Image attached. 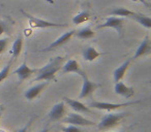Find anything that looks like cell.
<instances>
[{
  "instance_id": "obj_19",
  "label": "cell",
  "mask_w": 151,
  "mask_h": 132,
  "mask_svg": "<svg viewBox=\"0 0 151 132\" xmlns=\"http://www.w3.org/2000/svg\"><path fill=\"white\" fill-rule=\"evenodd\" d=\"M22 48H23V37L21 35H19L16 40L14 41L13 46H12V50H11V54H12V57H13V60H15L16 58L20 56L22 52Z\"/></svg>"
},
{
  "instance_id": "obj_9",
  "label": "cell",
  "mask_w": 151,
  "mask_h": 132,
  "mask_svg": "<svg viewBox=\"0 0 151 132\" xmlns=\"http://www.w3.org/2000/svg\"><path fill=\"white\" fill-rule=\"evenodd\" d=\"M75 33H76L75 30H70V31H68V32H65L64 34H62L61 36H59L56 40H54L50 46H48L47 48L42 49V52H49V51H52V50H54V49L60 48L61 46H63V44H65L66 42H68L69 40L71 39V37H73V35Z\"/></svg>"
},
{
  "instance_id": "obj_5",
  "label": "cell",
  "mask_w": 151,
  "mask_h": 132,
  "mask_svg": "<svg viewBox=\"0 0 151 132\" xmlns=\"http://www.w3.org/2000/svg\"><path fill=\"white\" fill-rule=\"evenodd\" d=\"M97 29H103V28H112L117 31L120 37L123 36V28H124V18L119 17H109L105 20V23L97 26Z\"/></svg>"
},
{
  "instance_id": "obj_31",
  "label": "cell",
  "mask_w": 151,
  "mask_h": 132,
  "mask_svg": "<svg viewBox=\"0 0 151 132\" xmlns=\"http://www.w3.org/2000/svg\"><path fill=\"white\" fill-rule=\"evenodd\" d=\"M1 116H2V109H0V120H1Z\"/></svg>"
},
{
  "instance_id": "obj_17",
  "label": "cell",
  "mask_w": 151,
  "mask_h": 132,
  "mask_svg": "<svg viewBox=\"0 0 151 132\" xmlns=\"http://www.w3.org/2000/svg\"><path fill=\"white\" fill-rule=\"evenodd\" d=\"M101 53H99L94 46H87L84 51H83V59L87 62H93L96 60L99 57L101 56Z\"/></svg>"
},
{
  "instance_id": "obj_26",
  "label": "cell",
  "mask_w": 151,
  "mask_h": 132,
  "mask_svg": "<svg viewBox=\"0 0 151 132\" xmlns=\"http://www.w3.org/2000/svg\"><path fill=\"white\" fill-rule=\"evenodd\" d=\"M5 32V28H4V24H3V22L0 20V36L2 35L3 33Z\"/></svg>"
},
{
  "instance_id": "obj_25",
  "label": "cell",
  "mask_w": 151,
  "mask_h": 132,
  "mask_svg": "<svg viewBox=\"0 0 151 132\" xmlns=\"http://www.w3.org/2000/svg\"><path fill=\"white\" fill-rule=\"evenodd\" d=\"M7 46V38H0V55L4 52Z\"/></svg>"
},
{
  "instance_id": "obj_14",
  "label": "cell",
  "mask_w": 151,
  "mask_h": 132,
  "mask_svg": "<svg viewBox=\"0 0 151 132\" xmlns=\"http://www.w3.org/2000/svg\"><path fill=\"white\" fill-rule=\"evenodd\" d=\"M48 86V82H42V83H40V84L35 85L33 87H30L29 89L25 91L24 93V97H25L27 100L31 101L33 99H35L36 97H38V95L44 91V89Z\"/></svg>"
},
{
  "instance_id": "obj_28",
  "label": "cell",
  "mask_w": 151,
  "mask_h": 132,
  "mask_svg": "<svg viewBox=\"0 0 151 132\" xmlns=\"http://www.w3.org/2000/svg\"><path fill=\"white\" fill-rule=\"evenodd\" d=\"M132 2H134V3L140 2V3H142V4H144L145 6H149V3L147 2L146 0H132Z\"/></svg>"
},
{
  "instance_id": "obj_16",
  "label": "cell",
  "mask_w": 151,
  "mask_h": 132,
  "mask_svg": "<svg viewBox=\"0 0 151 132\" xmlns=\"http://www.w3.org/2000/svg\"><path fill=\"white\" fill-rule=\"evenodd\" d=\"M132 58H128L126 61H124L120 66H118L113 72V80H114V83H118L120 81H122V78H124L125 76L126 71H127L128 67H129L130 63H132Z\"/></svg>"
},
{
  "instance_id": "obj_15",
  "label": "cell",
  "mask_w": 151,
  "mask_h": 132,
  "mask_svg": "<svg viewBox=\"0 0 151 132\" xmlns=\"http://www.w3.org/2000/svg\"><path fill=\"white\" fill-rule=\"evenodd\" d=\"M64 101L69 105V107H71L75 113H91V109L89 108L88 106L82 103L81 101L79 100H76V99H70V98H67L65 97Z\"/></svg>"
},
{
  "instance_id": "obj_18",
  "label": "cell",
  "mask_w": 151,
  "mask_h": 132,
  "mask_svg": "<svg viewBox=\"0 0 151 132\" xmlns=\"http://www.w3.org/2000/svg\"><path fill=\"white\" fill-rule=\"evenodd\" d=\"M130 19L138 22L141 26H143V27L146 28V29H151V19L149 16L142 15V14H138V13H134V15L130 17Z\"/></svg>"
},
{
  "instance_id": "obj_32",
  "label": "cell",
  "mask_w": 151,
  "mask_h": 132,
  "mask_svg": "<svg viewBox=\"0 0 151 132\" xmlns=\"http://www.w3.org/2000/svg\"><path fill=\"white\" fill-rule=\"evenodd\" d=\"M1 107H2V106H1V104H0V109H1Z\"/></svg>"
},
{
  "instance_id": "obj_22",
  "label": "cell",
  "mask_w": 151,
  "mask_h": 132,
  "mask_svg": "<svg viewBox=\"0 0 151 132\" xmlns=\"http://www.w3.org/2000/svg\"><path fill=\"white\" fill-rule=\"evenodd\" d=\"M89 19H90V13H89L88 11H83L73 16L71 21H73V25H80V24H83V23H85V22H87Z\"/></svg>"
},
{
  "instance_id": "obj_4",
  "label": "cell",
  "mask_w": 151,
  "mask_h": 132,
  "mask_svg": "<svg viewBox=\"0 0 151 132\" xmlns=\"http://www.w3.org/2000/svg\"><path fill=\"white\" fill-rule=\"evenodd\" d=\"M141 102H142V100H134V101H128V102H120V103H109V102H101V101H94V102H91L90 104H89V107L101 109V111H112L117 108H120V107L134 105Z\"/></svg>"
},
{
  "instance_id": "obj_2",
  "label": "cell",
  "mask_w": 151,
  "mask_h": 132,
  "mask_svg": "<svg viewBox=\"0 0 151 132\" xmlns=\"http://www.w3.org/2000/svg\"><path fill=\"white\" fill-rule=\"evenodd\" d=\"M22 14L28 19V24L32 29H46V28H62L67 27V24H61V23H54V22L47 21L44 19H40L34 16L29 15L26 11H22Z\"/></svg>"
},
{
  "instance_id": "obj_11",
  "label": "cell",
  "mask_w": 151,
  "mask_h": 132,
  "mask_svg": "<svg viewBox=\"0 0 151 132\" xmlns=\"http://www.w3.org/2000/svg\"><path fill=\"white\" fill-rule=\"evenodd\" d=\"M62 73H77L79 76H84L86 72L84 70L81 69L80 65H79L78 61L75 60V59H69L67 60L64 64L62 65Z\"/></svg>"
},
{
  "instance_id": "obj_12",
  "label": "cell",
  "mask_w": 151,
  "mask_h": 132,
  "mask_svg": "<svg viewBox=\"0 0 151 132\" xmlns=\"http://www.w3.org/2000/svg\"><path fill=\"white\" fill-rule=\"evenodd\" d=\"M150 53H151V41H150L149 36L146 35L144 39L141 41L140 46L137 48L136 53H134V55L132 58V60H136V59L140 58V57L149 55Z\"/></svg>"
},
{
  "instance_id": "obj_1",
  "label": "cell",
  "mask_w": 151,
  "mask_h": 132,
  "mask_svg": "<svg viewBox=\"0 0 151 132\" xmlns=\"http://www.w3.org/2000/svg\"><path fill=\"white\" fill-rule=\"evenodd\" d=\"M64 61L63 57H55L51 59L44 67L40 68L37 70V76L34 78V82H50L54 80L56 73L61 69L62 67V63Z\"/></svg>"
},
{
  "instance_id": "obj_6",
  "label": "cell",
  "mask_w": 151,
  "mask_h": 132,
  "mask_svg": "<svg viewBox=\"0 0 151 132\" xmlns=\"http://www.w3.org/2000/svg\"><path fill=\"white\" fill-rule=\"evenodd\" d=\"M82 80H83L82 88H81L80 94H79V98L80 99L89 97L91 94H93V92H94L97 88H99V85L89 80V78L87 76L86 73H85L84 76H82Z\"/></svg>"
},
{
  "instance_id": "obj_23",
  "label": "cell",
  "mask_w": 151,
  "mask_h": 132,
  "mask_svg": "<svg viewBox=\"0 0 151 132\" xmlns=\"http://www.w3.org/2000/svg\"><path fill=\"white\" fill-rule=\"evenodd\" d=\"M12 64H13V60H11L2 69H0V83H2L5 78L9 76V70H11Z\"/></svg>"
},
{
  "instance_id": "obj_27",
  "label": "cell",
  "mask_w": 151,
  "mask_h": 132,
  "mask_svg": "<svg viewBox=\"0 0 151 132\" xmlns=\"http://www.w3.org/2000/svg\"><path fill=\"white\" fill-rule=\"evenodd\" d=\"M30 124H31V121H30L29 123H28V124H27V125H26V126H24L23 128H21V129H20V130H19V131H18V132H27V131H28V128L30 127Z\"/></svg>"
},
{
  "instance_id": "obj_30",
  "label": "cell",
  "mask_w": 151,
  "mask_h": 132,
  "mask_svg": "<svg viewBox=\"0 0 151 132\" xmlns=\"http://www.w3.org/2000/svg\"><path fill=\"white\" fill-rule=\"evenodd\" d=\"M40 132H49V128H46V129H44V130H42Z\"/></svg>"
},
{
  "instance_id": "obj_10",
  "label": "cell",
  "mask_w": 151,
  "mask_h": 132,
  "mask_svg": "<svg viewBox=\"0 0 151 132\" xmlns=\"http://www.w3.org/2000/svg\"><path fill=\"white\" fill-rule=\"evenodd\" d=\"M37 70L38 69H32V68H30L29 66L27 65V62H26V60H25L21 65H20L19 67H18L17 69L13 72V73L17 74L18 78H19V82L21 83V82H23V81L29 78L32 74L36 73V72H37Z\"/></svg>"
},
{
  "instance_id": "obj_24",
  "label": "cell",
  "mask_w": 151,
  "mask_h": 132,
  "mask_svg": "<svg viewBox=\"0 0 151 132\" xmlns=\"http://www.w3.org/2000/svg\"><path fill=\"white\" fill-rule=\"evenodd\" d=\"M63 132H83L81 128H79V126H75V125H68L65 126L62 128Z\"/></svg>"
},
{
  "instance_id": "obj_33",
  "label": "cell",
  "mask_w": 151,
  "mask_h": 132,
  "mask_svg": "<svg viewBox=\"0 0 151 132\" xmlns=\"http://www.w3.org/2000/svg\"><path fill=\"white\" fill-rule=\"evenodd\" d=\"M0 64H1V59H0Z\"/></svg>"
},
{
  "instance_id": "obj_3",
  "label": "cell",
  "mask_w": 151,
  "mask_h": 132,
  "mask_svg": "<svg viewBox=\"0 0 151 132\" xmlns=\"http://www.w3.org/2000/svg\"><path fill=\"white\" fill-rule=\"evenodd\" d=\"M125 117L124 113H110L106 115L97 124V128L99 130H107L115 127L121 122V120Z\"/></svg>"
},
{
  "instance_id": "obj_20",
  "label": "cell",
  "mask_w": 151,
  "mask_h": 132,
  "mask_svg": "<svg viewBox=\"0 0 151 132\" xmlns=\"http://www.w3.org/2000/svg\"><path fill=\"white\" fill-rule=\"evenodd\" d=\"M76 37L79 38V39L82 40H86V39H90V38H93L95 35V32L91 29V27H84L82 29H80L79 31L76 32Z\"/></svg>"
},
{
  "instance_id": "obj_7",
  "label": "cell",
  "mask_w": 151,
  "mask_h": 132,
  "mask_svg": "<svg viewBox=\"0 0 151 132\" xmlns=\"http://www.w3.org/2000/svg\"><path fill=\"white\" fill-rule=\"evenodd\" d=\"M63 123L69 124V125H75V126H92L95 125V122L90 121V120L84 118L82 115L78 113H71L63 120Z\"/></svg>"
},
{
  "instance_id": "obj_29",
  "label": "cell",
  "mask_w": 151,
  "mask_h": 132,
  "mask_svg": "<svg viewBox=\"0 0 151 132\" xmlns=\"http://www.w3.org/2000/svg\"><path fill=\"white\" fill-rule=\"evenodd\" d=\"M46 1L50 4H54V0H46Z\"/></svg>"
},
{
  "instance_id": "obj_13",
  "label": "cell",
  "mask_w": 151,
  "mask_h": 132,
  "mask_svg": "<svg viewBox=\"0 0 151 132\" xmlns=\"http://www.w3.org/2000/svg\"><path fill=\"white\" fill-rule=\"evenodd\" d=\"M114 92H115V94L120 95V96L128 99L134 96V89L132 88V87L126 86L124 83H122L121 81H120V82H118V83H115V85H114Z\"/></svg>"
},
{
  "instance_id": "obj_21",
  "label": "cell",
  "mask_w": 151,
  "mask_h": 132,
  "mask_svg": "<svg viewBox=\"0 0 151 132\" xmlns=\"http://www.w3.org/2000/svg\"><path fill=\"white\" fill-rule=\"evenodd\" d=\"M134 11H129V9H125V7H115V9L110 11V15L119 18H130L134 15Z\"/></svg>"
},
{
  "instance_id": "obj_8",
  "label": "cell",
  "mask_w": 151,
  "mask_h": 132,
  "mask_svg": "<svg viewBox=\"0 0 151 132\" xmlns=\"http://www.w3.org/2000/svg\"><path fill=\"white\" fill-rule=\"evenodd\" d=\"M64 113H65V103L63 101H60V102L55 103L52 106L51 111L48 113V119L51 122L59 121V120H61L64 117Z\"/></svg>"
}]
</instances>
